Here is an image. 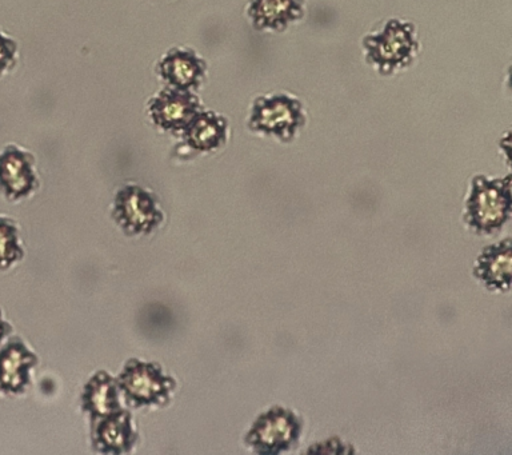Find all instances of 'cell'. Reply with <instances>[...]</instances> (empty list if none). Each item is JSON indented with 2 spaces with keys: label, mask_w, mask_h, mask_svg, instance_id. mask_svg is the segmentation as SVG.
<instances>
[{
  "label": "cell",
  "mask_w": 512,
  "mask_h": 455,
  "mask_svg": "<svg viewBox=\"0 0 512 455\" xmlns=\"http://www.w3.org/2000/svg\"><path fill=\"white\" fill-rule=\"evenodd\" d=\"M368 65L380 75L399 73L414 63L419 51L415 26L410 22L391 19L382 29L368 34L363 41Z\"/></svg>",
  "instance_id": "1"
},
{
  "label": "cell",
  "mask_w": 512,
  "mask_h": 455,
  "mask_svg": "<svg viewBox=\"0 0 512 455\" xmlns=\"http://www.w3.org/2000/svg\"><path fill=\"white\" fill-rule=\"evenodd\" d=\"M306 121V111L298 98L275 93L255 99L248 117V129L264 137L290 142L303 129Z\"/></svg>",
  "instance_id": "2"
},
{
  "label": "cell",
  "mask_w": 512,
  "mask_h": 455,
  "mask_svg": "<svg viewBox=\"0 0 512 455\" xmlns=\"http://www.w3.org/2000/svg\"><path fill=\"white\" fill-rule=\"evenodd\" d=\"M510 178L476 177L466 203V222L478 233L499 230L511 215Z\"/></svg>",
  "instance_id": "3"
},
{
  "label": "cell",
  "mask_w": 512,
  "mask_h": 455,
  "mask_svg": "<svg viewBox=\"0 0 512 455\" xmlns=\"http://www.w3.org/2000/svg\"><path fill=\"white\" fill-rule=\"evenodd\" d=\"M299 418L290 410L275 407L256 421L248 443L258 453H280L298 439Z\"/></svg>",
  "instance_id": "4"
},
{
  "label": "cell",
  "mask_w": 512,
  "mask_h": 455,
  "mask_svg": "<svg viewBox=\"0 0 512 455\" xmlns=\"http://www.w3.org/2000/svg\"><path fill=\"white\" fill-rule=\"evenodd\" d=\"M202 110L198 97L192 91L172 87H166L148 102L151 121L164 131H183Z\"/></svg>",
  "instance_id": "5"
},
{
  "label": "cell",
  "mask_w": 512,
  "mask_h": 455,
  "mask_svg": "<svg viewBox=\"0 0 512 455\" xmlns=\"http://www.w3.org/2000/svg\"><path fill=\"white\" fill-rule=\"evenodd\" d=\"M38 186L35 159L27 150L7 145L0 150V191L8 199L30 195Z\"/></svg>",
  "instance_id": "6"
},
{
  "label": "cell",
  "mask_w": 512,
  "mask_h": 455,
  "mask_svg": "<svg viewBox=\"0 0 512 455\" xmlns=\"http://www.w3.org/2000/svg\"><path fill=\"white\" fill-rule=\"evenodd\" d=\"M158 74L167 87L192 91L202 86L206 78V62L187 47L168 51L158 65Z\"/></svg>",
  "instance_id": "7"
},
{
  "label": "cell",
  "mask_w": 512,
  "mask_h": 455,
  "mask_svg": "<svg viewBox=\"0 0 512 455\" xmlns=\"http://www.w3.org/2000/svg\"><path fill=\"white\" fill-rule=\"evenodd\" d=\"M247 17L258 31L283 33L306 14L304 0H248Z\"/></svg>",
  "instance_id": "8"
},
{
  "label": "cell",
  "mask_w": 512,
  "mask_h": 455,
  "mask_svg": "<svg viewBox=\"0 0 512 455\" xmlns=\"http://www.w3.org/2000/svg\"><path fill=\"white\" fill-rule=\"evenodd\" d=\"M116 219L127 230L140 233L151 230L158 222L159 211L150 194L140 187L130 186L123 189L116 197Z\"/></svg>",
  "instance_id": "9"
},
{
  "label": "cell",
  "mask_w": 512,
  "mask_h": 455,
  "mask_svg": "<svg viewBox=\"0 0 512 455\" xmlns=\"http://www.w3.org/2000/svg\"><path fill=\"white\" fill-rule=\"evenodd\" d=\"M182 134L192 150L214 151L226 143L228 123L222 115L202 110L191 119Z\"/></svg>",
  "instance_id": "10"
},
{
  "label": "cell",
  "mask_w": 512,
  "mask_h": 455,
  "mask_svg": "<svg viewBox=\"0 0 512 455\" xmlns=\"http://www.w3.org/2000/svg\"><path fill=\"white\" fill-rule=\"evenodd\" d=\"M476 277L488 289L506 291L511 283V242L510 239L498 245L487 247L476 262Z\"/></svg>",
  "instance_id": "11"
},
{
  "label": "cell",
  "mask_w": 512,
  "mask_h": 455,
  "mask_svg": "<svg viewBox=\"0 0 512 455\" xmlns=\"http://www.w3.org/2000/svg\"><path fill=\"white\" fill-rule=\"evenodd\" d=\"M32 361V354L20 343L8 346L0 354V390L6 393H19L27 382L28 369Z\"/></svg>",
  "instance_id": "12"
},
{
  "label": "cell",
  "mask_w": 512,
  "mask_h": 455,
  "mask_svg": "<svg viewBox=\"0 0 512 455\" xmlns=\"http://www.w3.org/2000/svg\"><path fill=\"white\" fill-rule=\"evenodd\" d=\"M122 382L127 393L136 401L150 403L156 401L164 393V379L159 371L152 370L148 365H138L126 370Z\"/></svg>",
  "instance_id": "13"
},
{
  "label": "cell",
  "mask_w": 512,
  "mask_h": 455,
  "mask_svg": "<svg viewBox=\"0 0 512 455\" xmlns=\"http://www.w3.org/2000/svg\"><path fill=\"white\" fill-rule=\"evenodd\" d=\"M18 234L8 219H0V269L8 267L20 257Z\"/></svg>",
  "instance_id": "14"
},
{
  "label": "cell",
  "mask_w": 512,
  "mask_h": 455,
  "mask_svg": "<svg viewBox=\"0 0 512 455\" xmlns=\"http://www.w3.org/2000/svg\"><path fill=\"white\" fill-rule=\"evenodd\" d=\"M19 46L15 39L0 30V78L6 77L18 65Z\"/></svg>",
  "instance_id": "15"
},
{
  "label": "cell",
  "mask_w": 512,
  "mask_h": 455,
  "mask_svg": "<svg viewBox=\"0 0 512 455\" xmlns=\"http://www.w3.org/2000/svg\"><path fill=\"white\" fill-rule=\"evenodd\" d=\"M4 333H6V327H4V322L0 318V339H2Z\"/></svg>",
  "instance_id": "16"
}]
</instances>
